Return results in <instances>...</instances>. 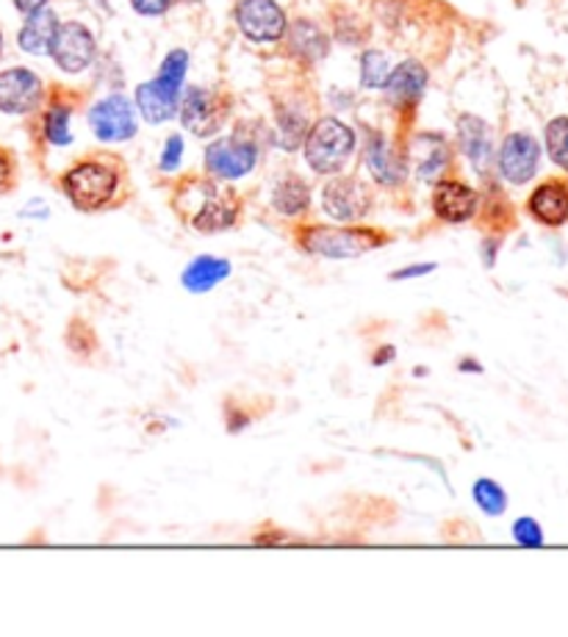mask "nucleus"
I'll list each match as a JSON object with an SVG mask.
<instances>
[{
    "instance_id": "obj_8",
    "label": "nucleus",
    "mask_w": 568,
    "mask_h": 637,
    "mask_svg": "<svg viewBox=\"0 0 568 637\" xmlns=\"http://www.w3.org/2000/svg\"><path fill=\"white\" fill-rule=\"evenodd\" d=\"M89 127L106 145L128 142L136 136V106L125 95H109L89 109Z\"/></svg>"
},
{
    "instance_id": "obj_35",
    "label": "nucleus",
    "mask_w": 568,
    "mask_h": 637,
    "mask_svg": "<svg viewBox=\"0 0 568 637\" xmlns=\"http://www.w3.org/2000/svg\"><path fill=\"white\" fill-rule=\"evenodd\" d=\"M394 358H397V353H394V346H380V353L374 355L372 364L374 366H385L388 360H394Z\"/></svg>"
},
{
    "instance_id": "obj_22",
    "label": "nucleus",
    "mask_w": 568,
    "mask_h": 637,
    "mask_svg": "<svg viewBox=\"0 0 568 637\" xmlns=\"http://www.w3.org/2000/svg\"><path fill=\"white\" fill-rule=\"evenodd\" d=\"M288 48H292L297 59L313 64V61L324 59V53H328V37H324V30L319 25L308 23V20H297L294 28L288 30Z\"/></svg>"
},
{
    "instance_id": "obj_10",
    "label": "nucleus",
    "mask_w": 568,
    "mask_h": 637,
    "mask_svg": "<svg viewBox=\"0 0 568 637\" xmlns=\"http://www.w3.org/2000/svg\"><path fill=\"white\" fill-rule=\"evenodd\" d=\"M496 167H499V175L514 186H524L532 177L538 175V167H541V145H538L535 136L524 134V131H516V134H507L502 142L499 152H496Z\"/></svg>"
},
{
    "instance_id": "obj_21",
    "label": "nucleus",
    "mask_w": 568,
    "mask_h": 637,
    "mask_svg": "<svg viewBox=\"0 0 568 637\" xmlns=\"http://www.w3.org/2000/svg\"><path fill=\"white\" fill-rule=\"evenodd\" d=\"M416 175L422 181H439L441 172L449 167V147L439 134H419L413 139Z\"/></svg>"
},
{
    "instance_id": "obj_25",
    "label": "nucleus",
    "mask_w": 568,
    "mask_h": 637,
    "mask_svg": "<svg viewBox=\"0 0 568 637\" xmlns=\"http://www.w3.org/2000/svg\"><path fill=\"white\" fill-rule=\"evenodd\" d=\"M471 497H474L477 507L483 510L485 516L491 518H499L507 510L505 488L496 480H491V477H480V480L474 482V488H471Z\"/></svg>"
},
{
    "instance_id": "obj_18",
    "label": "nucleus",
    "mask_w": 568,
    "mask_h": 637,
    "mask_svg": "<svg viewBox=\"0 0 568 637\" xmlns=\"http://www.w3.org/2000/svg\"><path fill=\"white\" fill-rule=\"evenodd\" d=\"M458 145L464 156L469 158L477 175H485L494 158V145H491V131L480 117L464 114L458 120Z\"/></svg>"
},
{
    "instance_id": "obj_33",
    "label": "nucleus",
    "mask_w": 568,
    "mask_h": 637,
    "mask_svg": "<svg viewBox=\"0 0 568 637\" xmlns=\"http://www.w3.org/2000/svg\"><path fill=\"white\" fill-rule=\"evenodd\" d=\"M12 183V158L0 150V192Z\"/></svg>"
},
{
    "instance_id": "obj_32",
    "label": "nucleus",
    "mask_w": 568,
    "mask_h": 637,
    "mask_svg": "<svg viewBox=\"0 0 568 637\" xmlns=\"http://www.w3.org/2000/svg\"><path fill=\"white\" fill-rule=\"evenodd\" d=\"M435 264H410V267H403L399 272L392 274V280H410V278H424V274L435 272Z\"/></svg>"
},
{
    "instance_id": "obj_4",
    "label": "nucleus",
    "mask_w": 568,
    "mask_h": 637,
    "mask_svg": "<svg viewBox=\"0 0 568 637\" xmlns=\"http://www.w3.org/2000/svg\"><path fill=\"white\" fill-rule=\"evenodd\" d=\"M62 188L78 211H100L116 195L120 175L103 161H81L62 177Z\"/></svg>"
},
{
    "instance_id": "obj_23",
    "label": "nucleus",
    "mask_w": 568,
    "mask_h": 637,
    "mask_svg": "<svg viewBox=\"0 0 568 637\" xmlns=\"http://www.w3.org/2000/svg\"><path fill=\"white\" fill-rule=\"evenodd\" d=\"M272 206H275L277 213L283 217H300L302 211H308L311 206V188H308L306 181L300 177H283L281 183L272 192Z\"/></svg>"
},
{
    "instance_id": "obj_34",
    "label": "nucleus",
    "mask_w": 568,
    "mask_h": 637,
    "mask_svg": "<svg viewBox=\"0 0 568 637\" xmlns=\"http://www.w3.org/2000/svg\"><path fill=\"white\" fill-rule=\"evenodd\" d=\"M50 0H14V9H17L20 14H34L39 12V9L48 7Z\"/></svg>"
},
{
    "instance_id": "obj_2",
    "label": "nucleus",
    "mask_w": 568,
    "mask_h": 637,
    "mask_svg": "<svg viewBox=\"0 0 568 637\" xmlns=\"http://www.w3.org/2000/svg\"><path fill=\"white\" fill-rule=\"evenodd\" d=\"M355 131L338 117H322L308 127L302 139V156L306 164L317 175H338L349 164L355 152Z\"/></svg>"
},
{
    "instance_id": "obj_20",
    "label": "nucleus",
    "mask_w": 568,
    "mask_h": 637,
    "mask_svg": "<svg viewBox=\"0 0 568 637\" xmlns=\"http://www.w3.org/2000/svg\"><path fill=\"white\" fill-rule=\"evenodd\" d=\"M59 17L50 9H39L34 14H25V23L17 34V45L28 56H48L53 48Z\"/></svg>"
},
{
    "instance_id": "obj_11",
    "label": "nucleus",
    "mask_w": 568,
    "mask_h": 637,
    "mask_svg": "<svg viewBox=\"0 0 568 637\" xmlns=\"http://www.w3.org/2000/svg\"><path fill=\"white\" fill-rule=\"evenodd\" d=\"M42 103V78L28 68H9L0 73V111L12 117L32 114Z\"/></svg>"
},
{
    "instance_id": "obj_14",
    "label": "nucleus",
    "mask_w": 568,
    "mask_h": 637,
    "mask_svg": "<svg viewBox=\"0 0 568 637\" xmlns=\"http://www.w3.org/2000/svg\"><path fill=\"white\" fill-rule=\"evenodd\" d=\"M383 89L394 109H413L422 100L424 89H428V70L413 59L399 61L397 68L388 73V81H385Z\"/></svg>"
},
{
    "instance_id": "obj_28",
    "label": "nucleus",
    "mask_w": 568,
    "mask_h": 637,
    "mask_svg": "<svg viewBox=\"0 0 568 637\" xmlns=\"http://www.w3.org/2000/svg\"><path fill=\"white\" fill-rule=\"evenodd\" d=\"M392 73V64H388V56L383 50H367L361 56V84L363 89H383L385 81Z\"/></svg>"
},
{
    "instance_id": "obj_7",
    "label": "nucleus",
    "mask_w": 568,
    "mask_h": 637,
    "mask_svg": "<svg viewBox=\"0 0 568 637\" xmlns=\"http://www.w3.org/2000/svg\"><path fill=\"white\" fill-rule=\"evenodd\" d=\"M236 25L250 42L272 45L286 37L288 23L275 0H238Z\"/></svg>"
},
{
    "instance_id": "obj_30",
    "label": "nucleus",
    "mask_w": 568,
    "mask_h": 637,
    "mask_svg": "<svg viewBox=\"0 0 568 637\" xmlns=\"http://www.w3.org/2000/svg\"><path fill=\"white\" fill-rule=\"evenodd\" d=\"M181 158H184V139L177 134H172L170 139L164 142V150H161L159 167L161 172H175L181 167Z\"/></svg>"
},
{
    "instance_id": "obj_31",
    "label": "nucleus",
    "mask_w": 568,
    "mask_h": 637,
    "mask_svg": "<svg viewBox=\"0 0 568 637\" xmlns=\"http://www.w3.org/2000/svg\"><path fill=\"white\" fill-rule=\"evenodd\" d=\"M131 7L141 17H161V14L170 12L172 0H131Z\"/></svg>"
},
{
    "instance_id": "obj_9",
    "label": "nucleus",
    "mask_w": 568,
    "mask_h": 637,
    "mask_svg": "<svg viewBox=\"0 0 568 637\" xmlns=\"http://www.w3.org/2000/svg\"><path fill=\"white\" fill-rule=\"evenodd\" d=\"M50 56H53L55 68L70 75H78L92 68L95 56H98V42H95L92 30L86 28L84 23L70 20V23H59Z\"/></svg>"
},
{
    "instance_id": "obj_17",
    "label": "nucleus",
    "mask_w": 568,
    "mask_h": 637,
    "mask_svg": "<svg viewBox=\"0 0 568 637\" xmlns=\"http://www.w3.org/2000/svg\"><path fill=\"white\" fill-rule=\"evenodd\" d=\"M530 217L546 228H560L568 222V183L546 181L527 200Z\"/></svg>"
},
{
    "instance_id": "obj_12",
    "label": "nucleus",
    "mask_w": 568,
    "mask_h": 637,
    "mask_svg": "<svg viewBox=\"0 0 568 637\" xmlns=\"http://www.w3.org/2000/svg\"><path fill=\"white\" fill-rule=\"evenodd\" d=\"M322 208L336 222H358L372 208V195L355 177H333L322 188Z\"/></svg>"
},
{
    "instance_id": "obj_15",
    "label": "nucleus",
    "mask_w": 568,
    "mask_h": 637,
    "mask_svg": "<svg viewBox=\"0 0 568 637\" xmlns=\"http://www.w3.org/2000/svg\"><path fill=\"white\" fill-rule=\"evenodd\" d=\"M480 206V195L474 188L466 186L460 181H439L433 192V211L435 217L449 222V225H460L469 222Z\"/></svg>"
},
{
    "instance_id": "obj_6",
    "label": "nucleus",
    "mask_w": 568,
    "mask_h": 637,
    "mask_svg": "<svg viewBox=\"0 0 568 637\" xmlns=\"http://www.w3.org/2000/svg\"><path fill=\"white\" fill-rule=\"evenodd\" d=\"M258 164V145L238 136H222L206 147V170L220 181L247 177Z\"/></svg>"
},
{
    "instance_id": "obj_16",
    "label": "nucleus",
    "mask_w": 568,
    "mask_h": 637,
    "mask_svg": "<svg viewBox=\"0 0 568 637\" xmlns=\"http://www.w3.org/2000/svg\"><path fill=\"white\" fill-rule=\"evenodd\" d=\"M363 161H367V170L380 186H399L408 175V164L397 150H392V142L385 139L383 134H369L367 147H363Z\"/></svg>"
},
{
    "instance_id": "obj_13",
    "label": "nucleus",
    "mask_w": 568,
    "mask_h": 637,
    "mask_svg": "<svg viewBox=\"0 0 568 637\" xmlns=\"http://www.w3.org/2000/svg\"><path fill=\"white\" fill-rule=\"evenodd\" d=\"M177 117L184 122V127L195 136H214L222 125V117H225V106L220 103L211 89H202V86H189V89L181 95V106H177Z\"/></svg>"
},
{
    "instance_id": "obj_38",
    "label": "nucleus",
    "mask_w": 568,
    "mask_h": 637,
    "mask_svg": "<svg viewBox=\"0 0 568 637\" xmlns=\"http://www.w3.org/2000/svg\"><path fill=\"white\" fill-rule=\"evenodd\" d=\"M0 59H3V34H0Z\"/></svg>"
},
{
    "instance_id": "obj_26",
    "label": "nucleus",
    "mask_w": 568,
    "mask_h": 637,
    "mask_svg": "<svg viewBox=\"0 0 568 637\" xmlns=\"http://www.w3.org/2000/svg\"><path fill=\"white\" fill-rule=\"evenodd\" d=\"M277 125H281V145H286V150H294L300 147L302 139L308 134V117L302 114L300 109L294 106H286V109L277 111Z\"/></svg>"
},
{
    "instance_id": "obj_24",
    "label": "nucleus",
    "mask_w": 568,
    "mask_h": 637,
    "mask_svg": "<svg viewBox=\"0 0 568 637\" xmlns=\"http://www.w3.org/2000/svg\"><path fill=\"white\" fill-rule=\"evenodd\" d=\"M73 109L67 103H53L42 117V134L53 147H67L73 142Z\"/></svg>"
},
{
    "instance_id": "obj_19",
    "label": "nucleus",
    "mask_w": 568,
    "mask_h": 637,
    "mask_svg": "<svg viewBox=\"0 0 568 637\" xmlns=\"http://www.w3.org/2000/svg\"><path fill=\"white\" fill-rule=\"evenodd\" d=\"M233 267L227 258H220V255H197V258H192L189 267L184 269V274H181V283H184L186 292L192 294H206L211 292V289H217L220 283H225L227 278H231Z\"/></svg>"
},
{
    "instance_id": "obj_36",
    "label": "nucleus",
    "mask_w": 568,
    "mask_h": 637,
    "mask_svg": "<svg viewBox=\"0 0 568 637\" xmlns=\"http://www.w3.org/2000/svg\"><path fill=\"white\" fill-rule=\"evenodd\" d=\"M496 247H499V242H494V238H491V242H485V247H483L485 267H494L496 264Z\"/></svg>"
},
{
    "instance_id": "obj_1",
    "label": "nucleus",
    "mask_w": 568,
    "mask_h": 637,
    "mask_svg": "<svg viewBox=\"0 0 568 637\" xmlns=\"http://www.w3.org/2000/svg\"><path fill=\"white\" fill-rule=\"evenodd\" d=\"M189 73V53L186 50H170L166 59L161 61L159 75L153 81L136 86V111L141 120L150 125H164L177 114L181 95H184V81Z\"/></svg>"
},
{
    "instance_id": "obj_29",
    "label": "nucleus",
    "mask_w": 568,
    "mask_h": 637,
    "mask_svg": "<svg viewBox=\"0 0 568 637\" xmlns=\"http://www.w3.org/2000/svg\"><path fill=\"white\" fill-rule=\"evenodd\" d=\"M514 540L524 549H541L544 547V529H541L535 518L521 516L514 522Z\"/></svg>"
},
{
    "instance_id": "obj_5",
    "label": "nucleus",
    "mask_w": 568,
    "mask_h": 637,
    "mask_svg": "<svg viewBox=\"0 0 568 637\" xmlns=\"http://www.w3.org/2000/svg\"><path fill=\"white\" fill-rule=\"evenodd\" d=\"M192 200L189 208H181L189 225L200 233H220L236 225L238 203L233 200L231 192L211 186V183H192Z\"/></svg>"
},
{
    "instance_id": "obj_3",
    "label": "nucleus",
    "mask_w": 568,
    "mask_h": 637,
    "mask_svg": "<svg viewBox=\"0 0 568 637\" xmlns=\"http://www.w3.org/2000/svg\"><path fill=\"white\" fill-rule=\"evenodd\" d=\"M385 244V236L369 228H308L302 231V247L306 253L328 258V261H349L361 258L369 249H378Z\"/></svg>"
},
{
    "instance_id": "obj_27",
    "label": "nucleus",
    "mask_w": 568,
    "mask_h": 637,
    "mask_svg": "<svg viewBox=\"0 0 568 637\" xmlns=\"http://www.w3.org/2000/svg\"><path fill=\"white\" fill-rule=\"evenodd\" d=\"M544 142L552 161H555L563 172H568V117H555V120H550V125H546L544 131Z\"/></svg>"
},
{
    "instance_id": "obj_37",
    "label": "nucleus",
    "mask_w": 568,
    "mask_h": 637,
    "mask_svg": "<svg viewBox=\"0 0 568 637\" xmlns=\"http://www.w3.org/2000/svg\"><path fill=\"white\" fill-rule=\"evenodd\" d=\"M460 371H469V375H480V371H483V366L477 364V360H471V358H466V360H460Z\"/></svg>"
}]
</instances>
